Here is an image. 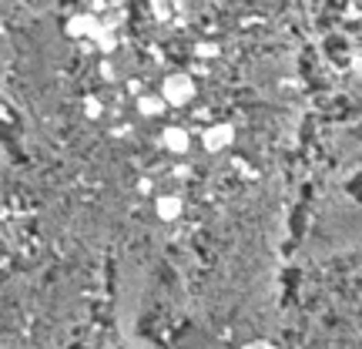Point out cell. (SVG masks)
Masks as SVG:
<instances>
[{"mask_svg":"<svg viewBox=\"0 0 362 349\" xmlns=\"http://www.w3.org/2000/svg\"><path fill=\"white\" fill-rule=\"evenodd\" d=\"M158 215L161 219H175L178 215V199H161L158 201Z\"/></svg>","mask_w":362,"mask_h":349,"instance_id":"1","label":"cell"},{"mask_svg":"<svg viewBox=\"0 0 362 349\" xmlns=\"http://www.w3.org/2000/svg\"><path fill=\"white\" fill-rule=\"evenodd\" d=\"M164 141H168V145H175V148H184V145H188V141H184V134H181V131H168V134H164Z\"/></svg>","mask_w":362,"mask_h":349,"instance_id":"2","label":"cell"}]
</instances>
